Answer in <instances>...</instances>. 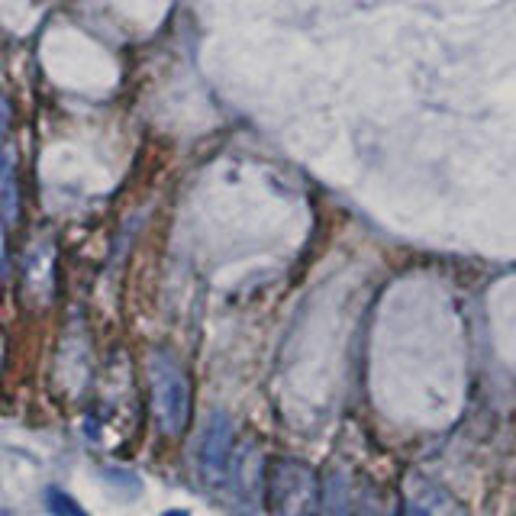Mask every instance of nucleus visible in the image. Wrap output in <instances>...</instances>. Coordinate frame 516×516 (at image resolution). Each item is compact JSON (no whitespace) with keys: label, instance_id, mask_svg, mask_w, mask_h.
<instances>
[{"label":"nucleus","instance_id":"3","mask_svg":"<svg viewBox=\"0 0 516 516\" xmlns=\"http://www.w3.org/2000/svg\"><path fill=\"white\" fill-rule=\"evenodd\" d=\"M46 504H49L52 516H88V513H84V510L75 504V500H71V497L65 494V491H55V487L46 494Z\"/></svg>","mask_w":516,"mask_h":516},{"label":"nucleus","instance_id":"4","mask_svg":"<svg viewBox=\"0 0 516 516\" xmlns=\"http://www.w3.org/2000/svg\"><path fill=\"white\" fill-rule=\"evenodd\" d=\"M165 516H188V513H181V510H171V513H165Z\"/></svg>","mask_w":516,"mask_h":516},{"label":"nucleus","instance_id":"1","mask_svg":"<svg viewBox=\"0 0 516 516\" xmlns=\"http://www.w3.org/2000/svg\"><path fill=\"white\" fill-rule=\"evenodd\" d=\"M152 400H155V417H159L165 433L171 436L181 433L184 423H188L191 391L178 365H171L168 358H152Z\"/></svg>","mask_w":516,"mask_h":516},{"label":"nucleus","instance_id":"5","mask_svg":"<svg viewBox=\"0 0 516 516\" xmlns=\"http://www.w3.org/2000/svg\"><path fill=\"white\" fill-rule=\"evenodd\" d=\"M410 516H426V513H420V510H413V513H410Z\"/></svg>","mask_w":516,"mask_h":516},{"label":"nucleus","instance_id":"2","mask_svg":"<svg viewBox=\"0 0 516 516\" xmlns=\"http://www.w3.org/2000/svg\"><path fill=\"white\" fill-rule=\"evenodd\" d=\"M229 449H233V429H229V420L213 417L207 436H204V449H200V462H204L207 475H213V478L223 475Z\"/></svg>","mask_w":516,"mask_h":516}]
</instances>
